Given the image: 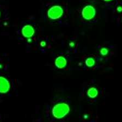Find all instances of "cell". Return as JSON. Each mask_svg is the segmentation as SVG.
<instances>
[{
  "mask_svg": "<svg viewBox=\"0 0 122 122\" xmlns=\"http://www.w3.org/2000/svg\"><path fill=\"white\" fill-rule=\"evenodd\" d=\"M1 10H0V18H1Z\"/></svg>",
  "mask_w": 122,
  "mask_h": 122,
  "instance_id": "cell-11",
  "label": "cell"
},
{
  "mask_svg": "<svg viewBox=\"0 0 122 122\" xmlns=\"http://www.w3.org/2000/svg\"><path fill=\"white\" fill-rule=\"evenodd\" d=\"M63 13V10L62 8L58 5H55L51 7L48 10L47 15L50 19L55 20L62 16Z\"/></svg>",
  "mask_w": 122,
  "mask_h": 122,
  "instance_id": "cell-2",
  "label": "cell"
},
{
  "mask_svg": "<svg viewBox=\"0 0 122 122\" xmlns=\"http://www.w3.org/2000/svg\"><path fill=\"white\" fill-rule=\"evenodd\" d=\"M69 112V107L64 103H60L53 107L52 113L55 117L62 118L68 113Z\"/></svg>",
  "mask_w": 122,
  "mask_h": 122,
  "instance_id": "cell-1",
  "label": "cell"
},
{
  "mask_svg": "<svg viewBox=\"0 0 122 122\" xmlns=\"http://www.w3.org/2000/svg\"><path fill=\"white\" fill-rule=\"evenodd\" d=\"M95 9L92 5H87L83 9L82 15L86 20H91L94 18L95 15Z\"/></svg>",
  "mask_w": 122,
  "mask_h": 122,
  "instance_id": "cell-3",
  "label": "cell"
},
{
  "mask_svg": "<svg viewBox=\"0 0 122 122\" xmlns=\"http://www.w3.org/2000/svg\"><path fill=\"white\" fill-rule=\"evenodd\" d=\"M98 94L97 90L95 88H91L88 91V95L89 97H92V98H94Z\"/></svg>",
  "mask_w": 122,
  "mask_h": 122,
  "instance_id": "cell-7",
  "label": "cell"
},
{
  "mask_svg": "<svg viewBox=\"0 0 122 122\" xmlns=\"http://www.w3.org/2000/svg\"><path fill=\"white\" fill-rule=\"evenodd\" d=\"M10 85L8 80L2 76H0V93H6L9 91Z\"/></svg>",
  "mask_w": 122,
  "mask_h": 122,
  "instance_id": "cell-4",
  "label": "cell"
},
{
  "mask_svg": "<svg viewBox=\"0 0 122 122\" xmlns=\"http://www.w3.org/2000/svg\"><path fill=\"white\" fill-rule=\"evenodd\" d=\"M95 63V61L93 58H88L86 60V64L88 66H92Z\"/></svg>",
  "mask_w": 122,
  "mask_h": 122,
  "instance_id": "cell-8",
  "label": "cell"
},
{
  "mask_svg": "<svg viewBox=\"0 0 122 122\" xmlns=\"http://www.w3.org/2000/svg\"><path fill=\"white\" fill-rule=\"evenodd\" d=\"M105 1H111V0H104Z\"/></svg>",
  "mask_w": 122,
  "mask_h": 122,
  "instance_id": "cell-10",
  "label": "cell"
},
{
  "mask_svg": "<svg viewBox=\"0 0 122 122\" xmlns=\"http://www.w3.org/2000/svg\"><path fill=\"white\" fill-rule=\"evenodd\" d=\"M100 52L102 55H106L107 53V50L106 48H103L101 50Z\"/></svg>",
  "mask_w": 122,
  "mask_h": 122,
  "instance_id": "cell-9",
  "label": "cell"
},
{
  "mask_svg": "<svg viewBox=\"0 0 122 122\" xmlns=\"http://www.w3.org/2000/svg\"><path fill=\"white\" fill-rule=\"evenodd\" d=\"M55 64L58 68H64L66 64V61L63 57L60 56L57 58L55 61Z\"/></svg>",
  "mask_w": 122,
  "mask_h": 122,
  "instance_id": "cell-6",
  "label": "cell"
},
{
  "mask_svg": "<svg viewBox=\"0 0 122 122\" xmlns=\"http://www.w3.org/2000/svg\"><path fill=\"white\" fill-rule=\"evenodd\" d=\"M34 33L33 28L30 25L25 26L22 29V34L25 37L30 38L32 37Z\"/></svg>",
  "mask_w": 122,
  "mask_h": 122,
  "instance_id": "cell-5",
  "label": "cell"
}]
</instances>
